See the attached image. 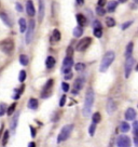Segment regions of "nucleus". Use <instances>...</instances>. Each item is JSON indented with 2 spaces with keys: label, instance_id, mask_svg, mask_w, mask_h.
I'll return each instance as SVG.
<instances>
[{
  "label": "nucleus",
  "instance_id": "obj_1",
  "mask_svg": "<svg viewBox=\"0 0 138 147\" xmlns=\"http://www.w3.org/2000/svg\"><path fill=\"white\" fill-rule=\"evenodd\" d=\"M94 98H95V94L93 91L92 88H88L86 93H85V98H84V106H83V116L88 117L90 116L91 111L93 108V104H94Z\"/></svg>",
  "mask_w": 138,
  "mask_h": 147
},
{
  "label": "nucleus",
  "instance_id": "obj_2",
  "mask_svg": "<svg viewBox=\"0 0 138 147\" xmlns=\"http://www.w3.org/2000/svg\"><path fill=\"white\" fill-rule=\"evenodd\" d=\"M115 59V53L113 51H108L105 53L102 60H101L100 66H99V71L100 73H105L107 69L110 67V65L113 63Z\"/></svg>",
  "mask_w": 138,
  "mask_h": 147
},
{
  "label": "nucleus",
  "instance_id": "obj_3",
  "mask_svg": "<svg viewBox=\"0 0 138 147\" xmlns=\"http://www.w3.org/2000/svg\"><path fill=\"white\" fill-rule=\"evenodd\" d=\"M72 130H74V124L70 123V124L64 125V127L62 128V130H60L58 136H57V143H62V142H64V141H66V140L70 136Z\"/></svg>",
  "mask_w": 138,
  "mask_h": 147
},
{
  "label": "nucleus",
  "instance_id": "obj_4",
  "mask_svg": "<svg viewBox=\"0 0 138 147\" xmlns=\"http://www.w3.org/2000/svg\"><path fill=\"white\" fill-rule=\"evenodd\" d=\"M0 48H1V50L3 51L5 53L7 54H10L14 49V42L11 40V39H5V41L1 42V45H0Z\"/></svg>",
  "mask_w": 138,
  "mask_h": 147
},
{
  "label": "nucleus",
  "instance_id": "obj_5",
  "mask_svg": "<svg viewBox=\"0 0 138 147\" xmlns=\"http://www.w3.org/2000/svg\"><path fill=\"white\" fill-rule=\"evenodd\" d=\"M35 21L33 20H30V22H29V25H28V27L26 28L27 29V32H26V43L29 45L30 42H31L32 38H33V34H35Z\"/></svg>",
  "mask_w": 138,
  "mask_h": 147
},
{
  "label": "nucleus",
  "instance_id": "obj_6",
  "mask_svg": "<svg viewBox=\"0 0 138 147\" xmlns=\"http://www.w3.org/2000/svg\"><path fill=\"white\" fill-rule=\"evenodd\" d=\"M134 64H135V60L134 57L129 56V57H126V62H125V66H124V70H125V78H129L132 70H133Z\"/></svg>",
  "mask_w": 138,
  "mask_h": 147
},
{
  "label": "nucleus",
  "instance_id": "obj_7",
  "mask_svg": "<svg viewBox=\"0 0 138 147\" xmlns=\"http://www.w3.org/2000/svg\"><path fill=\"white\" fill-rule=\"evenodd\" d=\"M91 43H92V39H91L90 37L83 38V39H81V40L78 42V45H77V50L80 51V52L85 51L88 47H90V45H91Z\"/></svg>",
  "mask_w": 138,
  "mask_h": 147
},
{
  "label": "nucleus",
  "instance_id": "obj_8",
  "mask_svg": "<svg viewBox=\"0 0 138 147\" xmlns=\"http://www.w3.org/2000/svg\"><path fill=\"white\" fill-rule=\"evenodd\" d=\"M72 66H74V61H72V57H71V56H66L64 62H63L62 71H63L64 74L70 73V70H71V67H72Z\"/></svg>",
  "mask_w": 138,
  "mask_h": 147
},
{
  "label": "nucleus",
  "instance_id": "obj_9",
  "mask_svg": "<svg viewBox=\"0 0 138 147\" xmlns=\"http://www.w3.org/2000/svg\"><path fill=\"white\" fill-rule=\"evenodd\" d=\"M53 79H49L48 81H46V86L43 88V91L41 93V97L42 98H46V97H49L51 95V93H52V87H53Z\"/></svg>",
  "mask_w": 138,
  "mask_h": 147
},
{
  "label": "nucleus",
  "instance_id": "obj_10",
  "mask_svg": "<svg viewBox=\"0 0 138 147\" xmlns=\"http://www.w3.org/2000/svg\"><path fill=\"white\" fill-rule=\"evenodd\" d=\"M117 145L120 147H127L131 145V140L126 135H120L117 141Z\"/></svg>",
  "mask_w": 138,
  "mask_h": 147
},
{
  "label": "nucleus",
  "instance_id": "obj_11",
  "mask_svg": "<svg viewBox=\"0 0 138 147\" xmlns=\"http://www.w3.org/2000/svg\"><path fill=\"white\" fill-rule=\"evenodd\" d=\"M115 110H117V104H115V102L112 98H109L108 102H107V111H108V114L112 115Z\"/></svg>",
  "mask_w": 138,
  "mask_h": 147
},
{
  "label": "nucleus",
  "instance_id": "obj_12",
  "mask_svg": "<svg viewBox=\"0 0 138 147\" xmlns=\"http://www.w3.org/2000/svg\"><path fill=\"white\" fill-rule=\"evenodd\" d=\"M135 118H136V111H135V109L132 108V107L127 108L126 111H125V119L129 120V121H133Z\"/></svg>",
  "mask_w": 138,
  "mask_h": 147
},
{
  "label": "nucleus",
  "instance_id": "obj_13",
  "mask_svg": "<svg viewBox=\"0 0 138 147\" xmlns=\"http://www.w3.org/2000/svg\"><path fill=\"white\" fill-rule=\"evenodd\" d=\"M46 13V5H44V0H39V21L42 22V20L44 18Z\"/></svg>",
  "mask_w": 138,
  "mask_h": 147
},
{
  "label": "nucleus",
  "instance_id": "obj_14",
  "mask_svg": "<svg viewBox=\"0 0 138 147\" xmlns=\"http://www.w3.org/2000/svg\"><path fill=\"white\" fill-rule=\"evenodd\" d=\"M26 11H27V14L29 16H33L36 11H35V7H33V3H32L31 0H28L27 3H26Z\"/></svg>",
  "mask_w": 138,
  "mask_h": 147
},
{
  "label": "nucleus",
  "instance_id": "obj_15",
  "mask_svg": "<svg viewBox=\"0 0 138 147\" xmlns=\"http://www.w3.org/2000/svg\"><path fill=\"white\" fill-rule=\"evenodd\" d=\"M0 18L2 20V22L8 26V27H11L12 26V22H11V20L10 18L8 16V14L5 13V12H0Z\"/></svg>",
  "mask_w": 138,
  "mask_h": 147
},
{
  "label": "nucleus",
  "instance_id": "obj_16",
  "mask_svg": "<svg viewBox=\"0 0 138 147\" xmlns=\"http://www.w3.org/2000/svg\"><path fill=\"white\" fill-rule=\"evenodd\" d=\"M55 59L53 57V56H49L48 59H46V68H49V69H52L54 66H55Z\"/></svg>",
  "mask_w": 138,
  "mask_h": 147
},
{
  "label": "nucleus",
  "instance_id": "obj_17",
  "mask_svg": "<svg viewBox=\"0 0 138 147\" xmlns=\"http://www.w3.org/2000/svg\"><path fill=\"white\" fill-rule=\"evenodd\" d=\"M117 7H118V2L115 0H111L107 5V10H108V12H113V11H115Z\"/></svg>",
  "mask_w": 138,
  "mask_h": 147
},
{
  "label": "nucleus",
  "instance_id": "obj_18",
  "mask_svg": "<svg viewBox=\"0 0 138 147\" xmlns=\"http://www.w3.org/2000/svg\"><path fill=\"white\" fill-rule=\"evenodd\" d=\"M83 83H84V80H83L82 77H80V78H78L76 81H74V89H76V91H80L81 89H82L83 87Z\"/></svg>",
  "mask_w": 138,
  "mask_h": 147
},
{
  "label": "nucleus",
  "instance_id": "obj_19",
  "mask_svg": "<svg viewBox=\"0 0 138 147\" xmlns=\"http://www.w3.org/2000/svg\"><path fill=\"white\" fill-rule=\"evenodd\" d=\"M76 18H77V22H78V24L80 26H84L86 24V18L83 14H77Z\"/></svg>",
  "mask_w": 138,
  "mask_h": 147
},
{
  "label": "nucleus",
  "instance_id": "obj_20",
  "mask_svg": "<svg viewBox=\"0 0 138 147\" xmlns=\"http://www.w3.org/2000/svg\"><path fill=\"white\" fill-rule=\"evenodd\" d=\"M19 118V113H16V114L13 116V119H12V121H11V128L13 129V131L16 129V127H17Z\"/></svg>",
  "mask_w": 138,
  "mask_h": 147
},
{
  "label": "nucleus",
  "instance_id": "obj_21",
  "mask_svg": "<svg viewBox=\"0 0 138 147\" xmlns=\"http://www.w3.org/2000/svg\"><path fill=\"white\" fill-rule=\"evenodd\" d=\"M133 49H134V43L133 42H129V45H127V47H126V50H125V57H129V56H132Z\"/></svg>",
  "mask_w": 138,
  "mask_h": 147
},
{
  "label": "nucleus",
  "instance_id": "obj_22",
  "mask_svg": "<svg viewBox=\"0 0 138 147\" xmlns=\"http://www.w3.org/2000/svg\"><path fill=\"white\" fill-rule=\"evenodd\" d=\"M120 130H121V132H123V133L129 132V124L127 123L126 121H121V123H120Z\"/></svg>",
  "mask_w": 138,
  "mask_h": 147
},
{
  "label": "nucleus",
  "instance_id": "obj_23",
  "mask_svg": "<svg viewBox=\"0 0 138 147\" xmlns=\"http://www.w3.org/2000/svg\"><path fill=\"white\" fill-rule=\"evenodd\" d=\"M28 107L30 109H37L38 108V101L36 98H30L28 101Z\"/></svg>",
  "mask_w": 138,
  "mask_h": 147
},
{
  "label": "nucleus",
  "instance_id": "obj_24",
  "mask_svg": "<svg viewBox=\"0 0 138 147\" xmlns=\"http://www.w3.org/2000/svg\"><path fill=\"white\" fill-rule=\"evenodd\" d=\"M19 30H21V32H24L26 30V28H27V24H26L25 18H19Z\"/></svg>",
  "mask_w": 138,
  "mask_h": 147
},
{
  "label": "nucleus",
  "instance_id": "obj_25",
  "mask_svg": "<svg viewBox=\"0 0 138 147\" xmlns=\"http://www.w3.org/2000/svg\"><path fill=\"white\" fill-rule=\"evenodd\" d=\"M83 34V28L82 26H77V27L74 29V36L76 37V38H79V37H81Z\"/></svg>",
  "mask_w": 138,
  "mask_h": 147
},
{
  "label": "nucleus",
  "instance_id": "obj_26",
  "mask_svg": "<svg viewBox=\"0 0 138 147\" xmlns=\"http://www.w3.org/2000/svg\"><path fill=\"white\" fill-rule=\"evenodd\" d=\"M60 38H62V35H60V32L58 29H54L53 30V34H52V39L54 40V41H60Z\"/></svg>",
  "mask_w": 138,
  "mask_h": 147
},
{
  "label": "nucleus",
  "instance_id": "obj_27",
  "mask_svg": "<svg viewBox=\"0 0 138 147\" xmlns=\"http://www.w3.org/2000/svg\"><path fill=\"white\" fill-rule=\"evenodd\" d=\"M28 62H29V60H28L27 55L22 54L21 56H19V63L23 65V66H26V65L28 64Z\"/></svg>",
  "mask_w": 138,
  "mask_h": 147
},
{
  "label": "nucleus",
  "instance_id": "obj_28",
  "mask_svg": "<svg viewBox=\"0 0 138 147\" xmlns=\"http://www.w3.org/2000/svg\"><path fill=\"white\" fill-rule=\"evenodd\" d=\"M93 34H94V36L96 37V38H100V37L102 36V29H101V27L94 28V30H93Z\"/></svg>",
  "mask_w": 138,
  "mask_h": 147
},
{
  "label": "nucleus",
  "instance_id": "obj_29",
  "mask_svg": "<svg viewBox=\"0 0 138 147\" xmlns=\"http://www.w3.org/2000/svg\"><path fill=\"white\" fill-rule=\"evenodd\" d=\"M106 24L108 27H115V21L112 18H106Z\"/></svg>",
  "mask_w": 138,
  "mask_h": 147
},
{
  "label": "nucleus",
  "instance_id": "obj_30",
  "mask_svg": "<svg viewBox=\"0 0 138 147\" xmlns=\"http://www.w3.org/2000/svg\"><path fill=\"white\" fill-rule=\"evenodd\" d=\"M92 120H93V122H94V123H98V122H100V120H101L100 114H99V113H95L92 117Z\"/></svg>",
  "mask_w": 138,
  "mask_h": 147
},
{
  "label": "nucleus",
  "instance_id": "obj_31",
  "mask_svg": "<svg viewBox=\"0 0 138 147\" xmlns=\"http://www.w3.org/2000/svg\"><path fill=\"white\" fill-rule=\"evenodd\" d=\"M74 69L77 71H83L85 69V64L84 63H77V64L74 65Z\"/></svg>",
  "mask_w": 138,
  "mask_h": 147
},
{
  "label": "nucleus",
  "instance_id": "obj_32",
  "mask_svg": "<svg viewBox=\"0 0 138 147\" xmlns=\"http://www.w3.org/2000/svg\"><path fill=\"white\" fill-rule=\"evenodd\" d=\"M95 11H96V13L98 14L99 16H104V15L106 14V10L104 9V7H99V5H98Z\"/></svg>",
  "mask_w": 138,
  "mask_h": 147
},
{
  "label": "nucleus",
  "instance_id": "obj_33",
  "mask_svg": "<svg viewBox=\"0 0 138 147\" xmlns=\"http://www.w3.org/2000/svg\"><path fill=\"white\" fill-rule=\"evenodd\" d=\"M24 86H22V88H21V89H19V90H16V91H15V94H14L13 96L12 97H14V98H15V100H19V96H21V94H22V93H23V91H24Z\"/></svg>",
  "mask_w": 138,
  "mask_h": 147
},
{
  "label": "nucleus",
  "instance_id": "obj_34",
  "mask_svg": "<svg viewBox=\"0 0 138 147\" xmlns=\"http://www.w3.org/2000/svg\"><path fill=\"white\" fill-rule=\"evenodd\" d=\"M95 131H96V123L93 122V123L90 125V128H88V133H90L91 136H93V135L95 134Z\"/></svg>",
  "mask_w": 138,
  "mask_h": 147
},
{
  "label": "nucleus",
  "instance_id": "obj_35",
  "mask_svg": "<svg viewBox=\"0 0 138 147\" xmlns=\"http://www.w3.org/2000/svg\"><path fill=\"white\" fill-rule=\"evenodd\" d=\"M25 79H26V71H25V70H21V73H19V82H23Z\"/></svg>",
  "mask_w": 138,
  "mask_h": 147
},
{
  "label": "nucleus",
  "instance_id": "obj_36",
  "mask_svg": "<svg viewBox=\"0 0 138 147\" xmlns=\"http://www.w3.org/2000/svg\"><path fill=\"white\" fill-rule=\"evenodd\" d=\"M15 108H16V104L14 103V104H12V105L9 107V109H8V115H9V116L13 115V113L15 111Z\"/></svg>",
  "mask_w": 138,
  "mask_h": 147
},
{
  "label": "nucleus",
  "instance_id": "obj_37",
  "mask_svg": "<svg viewBox=\"0 0 138 147\" xmlns=\"http://www.w3.org/2000/svg\"><path fill=\"white\" fill-rule=\"evenodd\" d=\"M133 24V21H127V22H125V23L122 24V26H121V28L123 29V30H125V29H127V28L131 26Z\"/></svg>",
  "mask_w": 138,
  "mask_h": 147
},
{
  "label": "nucleus",
  "instance_id": "obj_38",
  "mask_svg": "<svg viewBox=\"0 0 138 147\" xmlns=\"http://www.w3.org/2000/svg\"><path fill=\"white\" fill-rule=\"evenodd\" d=\"M133 128H134V134H135V136L138 138V121H134Z\"/></svg>",
  "mask_w": 138,
  "mask_h": 147
},
{
  "label": "nucleus",
  "instance_id": "obj_39",
  "mask_svg": "<svg viewBox=\"0 0 138 147\" xmlns=\"http://www.w3.org/2000/svg\"><path fill=\"white\" fill-rule=\"evenodd\" d=\"M8 138H9V132L5 131V134H3V138H2V145H7L8 143Z\"/></svg>",
  "mask_w": 138,
  "mask_h": 147
},
{
  "label": "nucleus",
  "instance_id": "obj_40",
  "mask_svg": "<svg viewBox=\"0 0 138 147\" xmlns=\"http://www.w3.org/2000/svg\"><path fill=\"white\" fill-rule=\"evenodd\" d=\"M66 53H67V56H71V57H72V53H74V49H72V47L69 46L68 48H67Z\"/></svg>",
  "mask_w": 138,
  "mask_h": 147
},
{
  "label": "nucleus",
  "instance_id": "obj_41",
  "mask_svg": "<svg viewBox=\"0 0 138 147\" xmlns=\"http://www.w3.org/2000/svg\"><path fill=\"white\" fill-rule=\"evenodd\" d=\"M69 84L67 82H63L62 83V89H63V91L64 92H68L69 91Z\"/></svg>",
  "mask_w": 138,
  "mask_h": 147
},
{
  "label": "nucleus",
  "instance_id": "obj_42",
  "mask_svg": "<svg viewBox=\"0 0 138 147\" xmlns=\"http://www.w3.org/2000/svg\"><path fill=\"white\" fill-rule=\"evenodd\" d=\"M66 100H67L66 95H62V97H60V107H63V106L65 105V103H66Z\"/></svg>",
  "mask_w": 138,
  "mask_h": 147
},
{
  "label": "nucleus",
  "instance_id": "obj_43",
  "mask_svg": "<svg viewBox=\"0 0 138 147\" xmlns=\"http://www.w3.org/2000/svg\"><path fill=\"white\" fill-rule=\"evenodd\" d=\"M5 113V104H0V116H3Z\"/></svg>",
  "mask_w": 138,
  "mask_h": 147
},
{
  "label": "nucleus",
  "instance_id": "obj_44",
  "mask_svg": "<svg viewBox=\"0 0 138 147\" xmlns=\"http://www.w3.org/2000/svg\"><path fill=\"white\" fill-rule=\"evenodd\" d=\"M71 78H72V74L71 73L65 74V79H66V80H69V79H71Z\"/></svg>",
  "mask_w": 138,
  "mask_h": 147
},
{
  "label": "nucleus",
  "instance_id": "obj_45",
  "mask_svg": "<svg viewBox=\"0 0 138 147\" xmlns=\"http://www.w3.org/2000/svg\"><path fill=\"white\" fill-rule=\"evenodd\" d=\"M30 131H31V136L32 138H35V136H36V129L30 125Z\"/></svg>",
  "mask_w": 138,
  "mask_h": 147
},
{
  "label": "nucleus",
  "instance_id": "obj_46",
  "mask_svg": "<svg viewBox=\"0 0 138 147\" xmlns=\"http://www.w3.org/2000/svg\"><path fill=\"white\" fill-rule=\"evenodd\" d=\"M106 5V0H98V5L99 7H104Z\"/></svg>",
  "mask_w": 138,
  "mask_h": 147
},
{
  "label": "nucleus",
  "instance_id": "obj_47",
  "mask_svg": "<svg viewBox=\"0 0 138 147\" xmlns=\"http://www.w3.org/2000/svg\"><path fill=\"white\" fill-rule=\"evenodd\" d=\"M16 9H17L19 12H22V11H23V7L19 5V3H17V5H16Z\"/></svg>",
  "mask_w": 138,
  "mask_h": 147
},
{
  "label": "nucleus",
  "instance_id": "obj_48",
  "mask_svg": "<svg viewBox=\"0 0 138 147\" xmlns=\"http://www.w3.org/2000/svg\"><path fill=\"white\" fill-rule=\"evenodd\" d=\"M76 1H77V5H82L84 3V0H76Z\"/></svg>",
  "mask_w": 138,
  "mask_h": 147
},
{
  "label": "nucleus",
  "instance_id": "obj_49",
  "mask_svg": "<svg viewBox=\"0 0 138 147\" xmlns=\"http://www.w3.org/2000/svg\"><path fill=\"white\" fill-rule=\"evenodd\" d=\"M28 146H31V147H33V146H36V144H35V143H29V144H28Z\"/></svg>",
  "mask_w": 138,
  "mask_h": 147
},
{
  "label": "nucleus",
  "instance_id": "obj_50",
  "mask_svg": "<svg viewBox=\"0 0 138 147\" xmlns=\"http://www.w3.org/2000/svg\"><path fill=\"white\" fill-rule=\"evenodd\" d=\"M135 145H138V138H135Z\"/></svg>",
  "mask_w": 138,
  "mask_h": 147
},
{
  "label": "nucleus",
  "instance_id": "obj_51",
  "mask_svg": "<svg viewBox=\"0 0 138 147\" xmlns=\"http://www.w3.org/2000/svg\"><path fill=\"white\" fill-rule=\"evenodd\" d=\"M126 1H127V0H119V2H121V3H124Z\"/></svg>",
  "mask_w": 138,
  "mask_h": 147
},
{
  "label": "nucleus",
  "instance_id": "obj_52",
  "mask_svg": "<svg viewBox=\"0 0 138 147\" xmlns=\"http://www.w3.org/2000/svg\"><path fill=\"white\" fill-rule=\"evenodd\" d=\"M134 2H135V3H138V0H134Z\"/></svg>",
  "mask_w": 138,
  "mask_h": 147
},
{
  "label": "nucleus",
  "instance_id": "obj_53",
  "mask_svg": "<svg viewBox=\"0 0 138 147\" xmlns=\"http://www.w3.org/2000/svg\"><path fill=\"white\" fill-rule=\"evenodd\" d=\"M136 69H137V71H138V66H137V68H136Z\"/></svg>",
  "mask_w": 138,
  "mask_h": 147
}]
</instances>
